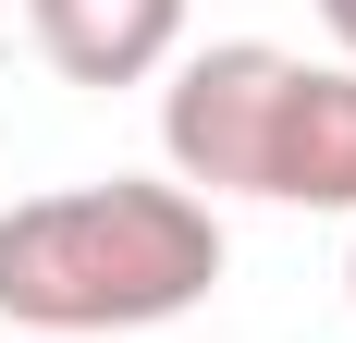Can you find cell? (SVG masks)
I'll list each match as a JSON object with an SVG mask.
<instances>
[{
  "label": "cell",
  "instance_id": "1",
  "mask_svg": "<svg viewBox=\"0 0 356 343\" xmlns=\"http://www.w3.org/2000/svg\"><path fill=\"white\" fill-rule=\"evenodd\" d=\"M221 282V208L184 184L111 172V184H62V196L0 208V319L49 343L99 331H160Z\"/></svg>",
  "mask_w": 356,
  "mask_h": 343
},
{
  "label": "cell",
  "instance_id": "2",
  "mask_svg": "<svg viewBox=\"0 0 356 343\" xmlns=\"http://www.w3.org/2000/svg\"><path fill=\"white\" fill-rule=\"evenodd\" d=\"M283 86H295V49H270V37H209V49L172 62V86H160V160H172V184L197 208L209 196H258Z\"/></svg>",
  "mask_w": 356,
  "mask_h": 343
},
{
  "label": "cell",
  "instance_id": "3",
  "mask_svg": "<svg viewBox=\"0 0 356 343\" xmlns=\"http://www.w3.org/2000/svg\"><path fill=\"white\" fill-rule=\"evenodd\" d=\"M258 196H283V208H344V221H356V62H295L283 110H270Z\"/></svg>",
  "mask_w": 356,
  "mask_h": 343
},
{
  "label": "cell",
  "instance_id": "4",
  "mask_svg": "<svg viewBox=\"0 0 356 343\" xmlns=\"http://www.w3.org/2000/svg\"><path fill=\"white\" fill-rule=\"evenodd\" d=\"M62 86H147L184 49V0H25Z\"/></svg>",
  "mask_w": 356,
  "mask_h": 343
},
{
  "label": "cell",
  "instance_id": "5",
  "mask_svg": "<svg viewBox=\"0 0 356 343\" xmlns=\"http://www.w3.org/2000/svg\"><path fill=\"white\" fill-rule=\"evenodd\" d=\"M320 25H332V37H344V49H356V0H320Z\"/></svg>",
  "mask_w": 356,
  "mask_h": 343
},
{
  "label": "cell",
  "instance_id": "6",
  "mask_svg": "<svg viewBox=\"0 0 356 343\" xmlns=\"http://www.w3.org/2000/svg\"><path fill=\"white\" fill-rule=\"evenodd\" d=\"M344 294H356V258H344Z\"/></svg>",
  "mask_w": 356,
  "mask_h": 343
}]
</instances>
